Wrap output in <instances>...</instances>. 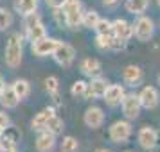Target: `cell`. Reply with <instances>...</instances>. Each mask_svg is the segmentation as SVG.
Instances as JSON below:
<instances>
[{"label": "cell", "instance_id": "2", "mask_svg": "<svg viewBox=\"0 0 160 152\" xmlns=\"http://www.w3.org/2000/svg\"><path fill=\"white\" fill-rule=\"evenodd\" d=\"M61 13L65 18V27L70 30H78L83 27V2L81 0H67L61 6Z\"/></svg>", "mask_w": 160, "mask_h": 152}, {"label": "cell", "instance_id": "11", "mask_svg": "<svg viewBox=\"0 0 160 152\" xmlns=\"http://www.w3.org/2000/svg\"><path fill=\"white\" fill-rule=\"evenodd\" d=\"M110 86V82L104 77H92L90 82H88V90L85 99H102L104 93H106V88Z\"/></svg>", "mask_w": 160, "mask_h": 152}, {"label": "cell", "instance_id": "41", "mask_svg": "<svg viewBox=\"0 0 160 152\" xmlns=\"http://www.w3.org/2000/svg\"><path fill=\"white\" fill-rule=\"evenodd\" d=\"M124 152H133V150H124Z\"/></svg>", "mask_w": 160, "mask_h": 152}, {"label": "cell", "instance_id": "17", "mask_svg": "<svg viewBox=\"0 0 160 152\" xmlns=\"http://www.w3.org/2000/svg\"><path fill=\"white\" fill-rule=\"evenodd\" d=\"M54 113H56V109L52 108V106L42 109L40 113H36V115H34V118L31 120V127H32V131H36V132H40V131H45V125H47L49 118H51Z\"/></svg>", "mask_w": 160, "mask_h": 152}, {"label": "cell", "instance_id": "42", "mask_svg": "<svg viewBox=\"0 0 160 152\" xmlns=\"http://www.w3.org/2000/svg\"><path fill=\"white\" fill-rule=\"evenodd\" d=\"M158 29H160V22H158Z\"/></svg>", "mask_w": 160, "mask_h": 152}, {"label": "cell", "instance_id": "14", "mask_svg": "<svg viewBox=\"0 0 160 152\" xmlns=\"http://www.w3.org/2000/svg\"><path fill=\"white\" fill-rule=\"evenodd\" d=\"M34 147L38 152H52L56 149V136L49 131H40L34 140Z\"/></svg>", "mask_w": 160, "mask_h": 152}, {"label": "cell", "instance_id": "18", "mask_svg": "<svg viewBox=\"0 0 160 152\" xmlns=\"http://www.w3.org/2000/svg\"><path fill=\"white\" fill-rule=\"evenodd\" d=\"M18 104H20V100H18L13 86L6 84L4 90H2V93H0V106H2V109H15Z\"/></svg>", "mask_w": 160, "mask_h": 152}, {"label": "cell", "instance_id": "30", "mask_svg": "<svg viewBox=\"0 0 160 152\" xmlns=\"http://www.w3.org/2000/svg\"><path fill=\"white\" fill-rule=\"evenodd\" d=\"M43 84H45V90H47L49 95H56L59 91V79L56 75H49V77L43 81Z\"/></svg>", "mask_w": 160, "mask_h": 152}, {"label": "cell", "instance_id": "22", "mask_svg": "<svg viewBox=\"0 0 160 152\" xmlns=\"http://www.w3.org/2000/svg\"><path fill=\"white\" fill-rule=\"evenodd\" d=\"M47 36V27H45L43 22H38L36 25H32L29 29H25V38H27V41H38V39H42V38Z\"/></svg>", "mask_w": 160, "mask_h": 152}, {"label": "cell", "instance_id": "32", "mask_svg": "<svg viewBox=\"0 0 160 152\" xmlns=\"http://www.w3.org/2000/svg\"><path fill=\"white\" fill-rule=\"evenodd\" d=\"M126 43H128V41H124V39H121V38L112 36V45H110V50H112V52L122 50L124 47H126Z\"/></svg>", "mask_w": 160, "mask_h": 152}, {"label": "cell", "instance_id": "24", "mask_svg": "<svg viewBox=\"0 0 160 152\" xmlns=\"http://www.w3.org/2000/svg\"><path fill=\"white\" fill-rule=\"evenodd\" d=\"M15 23V15L13 11L8 7H0V32L4 30H9Z\"/></svg>", "mask_w": 160, "mask_h": 152}, {"label": "cell", "instance_id": "7", "mask_svg": "<svg viewBox=\"0 0 160 152\" xmlns=\"http://www.w3.org/2000/svg\"><path fill=\"white\" fill-rule=\"evenodd\" d=\"M58 43H59V39L45 36L42 39H38V41H32L31 43V50H32V54L36 58H47V56H52V52L58 47Z\"/></svg>", "mask_w": 160, "mask_h": 152}, {"label": "cell", "instance_id": "40", "mask_svg": "<svg viewBox=\"0 0 160 152\" xmlns=\"http://www.w3.org/2000/svg\"><path fill=\"white\" fill-rule=\"evenodd\" d=\"M157 4H158V7H160V0H157Z\"/></svg>", "mask_w": 160, "mask_h": 152}, {"label": "cell", "instance_id": "26", "mask_svg": "<svg viewBox=\"0 0 160 152\" xmlns=\"http://www.w3.org/2000/svg\"><path fill=\"white\" fill-rule=\"evenodd\" d=\"M79 150V141L74 136H65L59 143V152H78Z\"/></svg>", "mask_w": 160, "mask_h": 152}, {"label": "cell", "instance_id": "31", "mask_svg": "<svg viewBox=\"0 0 160 152\" xmlns=\"http://www.w3.org/2000/svg\"><path fill=\"white\" fill-rule=\"evenodd\" d=\"M38 22H42V16H40V13H38V11L29 13V15L23 16V29H29V27H32V25H36Z\"/></svg>", "mask_w": 160, "mask_h": 152}, {"label": "cell", "instance_id": "35", "mask_svg": "<svg viewBox=\"0 0 160 152\" xmlns=\"http://www.w3.org/2000/svg\"><path fill=\"white\" fill-rule=\"evenodd\" d=\"M101 2H102V6H104V7H115L121 0H101Z\"/></svg>", "mask_w": 160, "mask_h": 152}, {"label": "cell", "instance_id": "9", "mask_svg": "<svg viewBox=\"0 0 160 152\" xmlns=\"http://www.w3.org/2000/svg\"><path fill=\"white\" fill-rule=\"evenodd\" d=\"M104 118H106L104 111L99 106H90L83 113V122H85V125H87L88 129H99V127H102Z\"/></svg>", "mask_w": 160, "mask_h": 152}, {"label": "cell", "instance_id": "23", "mask_svg": "<svg viewBox=\"0 0 160 152\" xmlns=\"http://www.w3.org/2000/svg\"><path fill=\"white\" fill-rule=\"evenodd\" d=\"M63 129H65V122H63V118L54 113V115L49 118L47 125H45V131H49V132H52L54 136H58V134L63 132Z\"/></svg>", "mask_w": 160, "mask_h": 152}, {"label": "cell", "instance_id": "19", "mask_svg": "<svg viewBox=\"0 0 160 152\" xmlns=\"http://www.w3.org/2000/svg\"><path fill=\"white\" fill-rule=\"evenodd\" d=\"M124 7L126 11L133 16L144 15L149 7V0H124Z\"/></svg>", "mask_w": 160, "mask_h": 152}, {"label": "cell", "instance_id": "5", "mask_svg": "<svg viewBox=\"0 0 160 152\" xmlns=\"http://www.w3.org/2000/svg\"><path fill=\"white\" fill-rule=\"evenodd\" d=\"M121 111L126 120H137L142 111V104L138 100V93H126L121 102Z\"/></svg>", "mask_w": 160, "mask_h": 152}, {"label": "cell", "instance_id": "13", "mask_svg": "<svg viewBox=\"0 0 160 152\" xmlns=\"http://www.w3.org/2000/svg\"><path fill=\"white\" fill-rule=\"evenodd\" d=\"M79 70L85 77L92 79V77H99L102 73V65H101V61L95 58H85V59H81Z\"/></svg>", "mask_w": 160, "mask_h": 152}, {"label": "cell", "instance_id": "28", "mask_svg": "<svg viewBox=\"0 0 160 152\" xmlns=\"http://www.w3.org/2000/svg\"><path fill=\"white\" fill-rule=\"evenodd\" d=\"M95 34H113V25H112V20H106V18H99V22L95 23Z\"/></svg>", "mask_w": 160, "mask_h": 152}, {"label": "cell", "instance_id": "3", "mask_svg": "<svg viewBox=\"0 0 160 152\" xmlns=\"http://www.w3.org/2000/svg\"><path fill=\"white\" fill-rule=\"evenodd\" d=\"M133 134V127H131V122L130 120H115L108 127V138L112 143H117V145H122L126 143L128 140L131 138Z\"/></svg>", "mask_w": 160, "mask_h": 152}, {"label": "cell", "instance_id": "33", "mask_svg": "<svg viewBox=\"0 0 160 152\" xmlns=\"http://www.w3.org/2000/svg\"><path fill=\"white\" fill-rule=\"evenodd\" d=\"M9 125H11V118L6 111H0V127L2 129H8Z\"/></svg>", "mask_w": 160, "mask_h": 152}, {"label": "cell", "instance_id": "8", "mask_svg": "<svg viewBox=\"0 0 160 152\" xmlns=\"http://www.w3.org/2000/svg\"><path fill=\"white\" fill-rule=\"evenodd\" d=\"M137 141L140 145V149L144 150H153L157 145H158V132L157 129H153L149 125H144L140 127L137 132Z\"/></svg>", "mask_w": 160, "mask_h": 152}, {"label": "cell", "instance_id": "38", "mask_svg": "<svg viewBox=\"0 0 160 152\" xmlns=\"http://www.w3.org/2000/svg\"><path fill=\"white\" fill-rule=\"evenodd\" d=\"M4 131H6V129H2V127H0V138H2V134H4Z\"/></svg>", "mask_w": 160, "mask_h": 152}, {"label": "cell", "instance_id": "21", "mask_svg": "<svg viewBox=\"0 0 160 152\" xmlns=\"http://www.w3.org/2000/svg\"><path fill=\"white\" fill-rule=\"evenodd\" d=\"M11 86H13V90H15V93H16V97H18L20 102L25 100L31 95V82L27 79H16L11 82Z\"/></svg>", "mask_w": 160, "mask_h": 152}, {"label": "cell", "instance_id": "12", "mask_svg": "<svg viewBox=\"0 0 160 152\" xmlns=\"http://www.w3.org/2000/svg\"><path fill=\"white\" fill-rule=\"evenodd\" d=\"M124 95H126V90H124L122 84H110L106 88V93L102 97V100L106 102L108 108H117V106H121Z\"/></svg>", "mask_w": 160, "mask_h": 152}, {"label": "cell", "instance_id": "6", "mask_svg": "<svg viewBox=\"0 0 160 152\" xmlns=\"http://www.w3.org/2000/svg\"><path fill=\"white\" fill-rule=\"evenodd\" d=\"M52 58H54V61H56L59 66L68 68V66H72V63L76 61V48H74L70 43L59 41L58 47L52 52Z\"/></svg>", "mask_w": 160, "mask_h": 152}, {"label": "cell", "instance_id": "4", "mask_svg": "<svg viewBox=\"0 0 160 152\" xmlns=\"http://www.w3.org/2000/svg\"><path fill=\"white\" fill-rule=\"evenodd\" d=\"M155 34V22H153L149 16L140 15L137 16V20L133 22V36L137 38L138 41H149Z\"/></svg>", "mask_w": 160, "mask_h": 152}, {"label": "cell", "instance_id": "20", "mask_svg": "<svg viewBox=\"0 0 160 152\" xmlns=\"http://www.w3.org/2000/svg\"><path fill=\"white\" fill-rule=\"evenodd\" d=\"M38 6H40V0H15V11L22 16L38 11Z\"/></svg>", "mask_w": 160, "mask_h": 152}, {"label": "cell", "instance_id": "37", "mask_svg": "<svg viewBox=\"0 0 160 152\" xmlns=\"http://www.w3.org/2000/svg\"><path fill=\"white\" fill-rule=\"evenodd\" d=\"M95 152H112V150H108V149H97Z\"/></svg>", "mask_w": 160, "mask_h": 152}, {"label": "cell", "instance_id": "25", "mask_svg": "<svg viewBox=\"0 0 160 152\" xmlns=\"http://www.w3.org/2000/svg\"><path fill=\"white\" fill-rule=\"evenodd\" d=\"M87 90H88V82L87 81H74L72 86H70V95H72L74 99H85V95H87Z\"/></svg>", "mask_w": 160, "mask_h": 152}, {"label": "cell", "instance_id": "1", "mask_svg": "<svg viewBox=\"0 0 160 152\" xmlns=\"http://www.w3.org/2000/svg\"><path fill=\"white\" fill-rule=\"evenodd\" d=\"M4 61L11 70H16L23 61V34L11 32L4 48Z\"/></svg>", "mask_w": 160, "mask_h": 152}, {"label": "cell", "instance_id": "15", "mask_svg": "<svg viewBox=\"0 0 160 152\" xmlns=\"http://www.w3.org/2000/svg\"><path fill=\"white\" fill-rule=\"evenodd\" d=\"M144 79V72H142V68L137 65H128L124 66L122 70V81L124 84H128V86H138L140 82Z\"/></svg>", "mask_w": 160, "mask_h": 152}, {"label": "cell", "instance_id": "39", "mask_svg": "<svg viewBox=\"0 0 160 152\" xmlns=\"http://www.w3.org/2000/svg\"><path fill=\"white\" fill-rule=\"evenodd\" d=\"M157 81H158V84H160V73H158V77H157Z\"/></svg>", "mask_w": 160, "mask_h": 152}, {"label": "cell", "instance_id": "27", "mask_svg": "<svg viewBox=\"0 0 160 152\" xmlns=\"http://www.w3.org/2000/svg\"><path fill=\"white\" fill-rule=\"evenodd\" d=\"M99 13L95 11V9H88L83 13V27H87V29H94L95 23L99 22Z\"/></svg>", "mask_w": 160, "mask_h": 152}, {"label": "cell", "instance_id": "16", "mask_svg": "<svg viewBox=\"0 0 160 152\" xmlns=\"http://www.w3.org/2000/svg\"><path fill=\"white\" fill-rule=\"evenodd\" d=\"M112 25H113V36L121 38L124 41H130L133 38V23H130L128 20L117 18V20L112 22Z\"/></svg>", "mask_w": 160, "mask_h": 152}, {"label": "cell", "instance_id": "34", "mask_svg": "<svg viewBox=\"0 0 160 152\" xmlns=\"http://www.w3.org/2000/svg\"><path fill=\"white\" fill-rule=\"evenodd\" d=\"M67 0H45V4L52 9H61V6L65 4Z\"/></svg>", "mask_w": 160, "mask_h": 152}, {"label": "cell", "instance_id": "10", "mask_svg": "<svg viewBox=\"0 0 160 152\" xmlns=\"http://www.w3.org/2000/svg\"><path fill=\"white\" fill-rule=\"evenodd\" d=\"M138 100L144 109H157L160 104V93L155 86H144L138 91Z\"/></svg>", "mask_w": 160, "mask_h": 152}, {"label": "cell", "instance_id": "29", "mask_svg": "<svg viewBox=\"0 0 160 152\" xmlns=\"http://www.w3.org/2000/svg\"><path fill=\"white\" fill-rule=\"evenodd\" d=\"M112 36H113V34H95V47H97L99 50H102V52L110 50Z\"/></svg>", "mask_w": 160, "mask_h": 152}, {"label": "cell", "instance_id": "36", "mask_svg": "<svg viewBox=\"0 0 160 152\" xmlns=\"http://www.w3.org/2000/svg\"><path fill=\"white\" fill-rule=\"evenodd\" d=\"M4 86H6V81H4V77H2V75H0V93H2Z\"/></svg>", "mask_w": 160, "mask_h": 152}]
</instances>
